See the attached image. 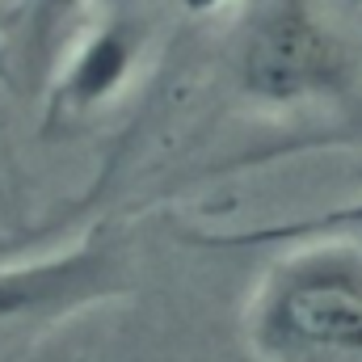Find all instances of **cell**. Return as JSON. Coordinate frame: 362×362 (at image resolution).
Masks as SVG:
<instances>
[{
    "label": "cell",
    "mask_w": 362,
    "mask_h": 362,
    "mask_svg": "<svg viewBox=\"0 0 362 362\" xmlns=\"http://www.w3.org/2000/svg\"><path fill=\"white\" fill-rule=\"evenodd\" d=\"M362 232V194L354 202L329 206L320 215H303V219H286V223H262V228H245V232H185L189 245L202 249H266V245H291V240H312V236H358Z\"/></svg>",
    "instance_id": "5b68a950"
},
{
    "label": "cell",
    "mask_w": 362,
    "mask_h": 362,
    "mask_svg": "<svg viewBox=\"0 0 362 362\" xmlns=\"http://www.w3.org/2000/svg\"><path fill=\"white\" fill-rule=\"evenodd\" d=\"M144 42H148V34L131 17H110L101 25L81 30L51 76L47 118L51 122H81V118L97 114L101 105H110L131 85L139 55H144Z\"/></svg>",
    "instance_id": "3957f363"
},
{
    "label": "cell",
    "mask_w": 362,
    "mask_h": 362,
    "mask_svg": "<svg viewBox=\"0 0 362 362\" xmlns=\"http://www.w3.org/2000/svg\"><path fill=\"white\" fill-rule=\"evenodd\" d=\"M93 0H17L8 17V34L17 42L21 64L42 76L64 47H72Z\"/></svg>",
    "instance_id": "277c9868"
},
{
    "label": "cell",
    "mask_w": 362,
    "mask_h": 362,
    "mask_svg": "<svg viewBox=\"0 0 362 362\" xmlns=\"http://www.w3.org/2000/svg\"><path fill=\"white\" fill-rule=\"evenodd\" d=\"M0 72H4V34H0Z\"/></svg>",
    "instance_id": "8992f818"
},
{
    "label": "cell",
    "mask_w": 362,
    "mask_h": 362,
    "mask_svg": "<svg viewBox=\"0 0 362 362\" xmlns=\"http://www.w3.org/2000/svg\"><path fill=\"white\" fill-rule=\"evenodd\" d=\"M253 362H362V240H291L257 274L245 320Z\"/></svg>",
    "instance_id": "6da1fadb"
},
{
    "label": "cell",
    "mask_w": 362,
    "mask_h": 362,
    "mask_svg": "<svg viewBox=\"0 0 362 362\" xmlns=\"http://www.w3.org/2000/svg\"><path fill=\"white\" fill-rule=\"evenodd\" d=\"M236 72L257 105L295 110L346 89L350 59L308 0H274L253 17Z\"/></svg>",
    "instance_id": "7a4b0ae2"
}]
</instances>
